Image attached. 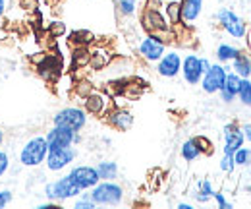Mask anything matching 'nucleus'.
<instances>
[{"instance_id":"nucleus-1","label":"nucleus","mask_w":251,"mask_h":209,"mask_svg":"<svg viewBox=\"0 0 251 209\" xmlns=\"http://www.w3.org/2000/svg\"><path fill=\"white\" fill-rule=\"evenodd\" d=\"M89 196L97 206H120L124 202V188L114 180H99Z\"/></svg>"},{"instance_id":"nucleus-2","label":"nucleus","mask_w":251,"mask_h":209,"mask_svg":"<svg viewBox=\"0 0 251 209\" xmlns=\"http://www.w3.org/2000/svg\"><path fill=\"white\" fill-rule=\"evenodd\" d=\"M47 153H49L47 138L35 136L24 144V148L20 151V163H22V167H39L45 163Z\"/></svg>"},{"instance_id":"nucleus-3","label":"nucleus","mask_w":251,"mask_h":209,"mask_svg":"<svg viewBox=\"0 0 251 209\" xmlns=\"http://www.w3.org/2000/svg\"><path fill=\"white\" fill-rule=\"evenodd\" d=\"M81 194V190L74 184V180L70 179V175L60 177V179L52 180L45 186V196L49 202L52 204H62L66 200H72V198H77Z\"/></svg>"},{"instance_id":"nucleus-4","label":"nucleus","mask_w":251,"mask_h":209,"mask_svg":"<svg viewBox=\"0 0 251 209\" xmlns=\"http://www.w3.org/2000/svg\"><path fill=\"white\" fill-rule=\"evenodd\" d=\"M217 22L220 24V28L226 31L230 37L234 39H244L248 35V24L244 18H240L234 10L230 8H220L219 12L215 14Z\"/></svg>"},{"instance_id":"nucleus-5","label":"nucleus","mask_w":251,"mask_h":209,"mask_svg":"<svg viewBox=\"0 0 251 209\" xmlns=\"http://www.w3.org/2000/svg\"><path fill=\"white\" fill-rule=\"evenodd\" d=\"M52 122L56 126L70 128L74 132H81L87 124V113H85V109H79V107H66L54 115Z\"/></svg>"},{"instance_id":"nucleus-6","label":"nucleus","mask_w":251,"mask_h":209,"mask_svg":"<svg viewBox=\"0 0 251 209\" xmlns=\"http://www.w3.org/2000/svg\"><path fill=\"white\" fill-rule=\"evenodd\" d=\"M226 74H228V68H226L224 64H220V62L211 64V66L205 70V74H203V78H201V82H199L201 90L205 91V93H209V95L219 93L220 88L224 86Z\"/></svg>"},{"instance_id":"nucleus-7","label":"nucleus","mask_w":251,"mask_h":209,"mask_svg":"<svg viewBox=\"0 0 251 209\" xmlns=\"http://www.w3.org/2000/svg\"><path fill=\"white\" fill-rule=\"evenodd\" d=\"M45 138H47L49 149H62V148H70V146L79 142L77 132H74L70 128H64V126H56V124L47 132Z\"/></svg>"},{"instance_id":"nucleus-8","label":"nucleus","mask_w":251,"mask_h":209,"mask_svg":"<svg viewBox=\"0 0 251 209\" xmlns=\"http://www.w3.org/2000/svg\"><path fill=\"white\" fill-rule=\"evenodd\" d=\"M141 26L149 35H160L172 28L170 22L166 20V16L157 8H145L141 12Z\"/></svg>"},{"instance_id":"nucleus-9","label":"nucleus","mask_w":251,"mask_h":209,"mask_svg":"<svg viewBox=\"0 0 251 209\" xmlns=\"http://www.w3.org/2000/svg\"><path fill=\"white\" fill-rule=\"evenodd\" d=\"M37 60V72L47 82H56L62 74V59L58 55H41Z\"/></svg>"},{"instance_id":"nucleus-10","label":"nucleus","mask_w":251,"mask_h":209,"mask_svg":"<svg viewBox=\"0 0 251 209\" xmlns=\"http://www.w3.org/2000/svg\"><path fill=\"white\" fill-rule=\"evenodd\" d=\"M180 74L184 76V82L189 86H199L203 74H205V66H203V59L197 55H186L182 59V70Z\"/></svg>"},{"instance_id":"nucleus-11","label":"nucleus","mask_w":251,"mask_h":209,"mask_svg":"<svg viewBox=\"0 0 251 209\" xmlns=\"http://www.w3.org/2000/svg\"><path fill=\"white\" fill-rule=\"evenodd\" d=\"M75 155H77V151H75L74 146L62 148V149H49L47 159H45L47 169H49L50 173H60V171H64L70 163H74Z\"/></svg>"},{"instance_id":"nucleus-12","label":"nucleus","mask_w":251,"mask_h":209,"mask_svg":"<svg viewBox=\"0 0 251 209\" xmlns=\"http://www.w3.org/2000/svg\"><path fill=\"white\" fill-rule=\"evenodd\" d=\"M137 51H139V57L143 60H147V62H157V60L166 53V43H162L155 35H149V33H147V35L141 39Z\"/></svg>"},{"instance_id":"nucleus-13","label":"nucleus","mask_w":251,"mask_h":209,"mask_svg":"<svg viewBox=\"0 0 251 209\" xmlns=\"http://www.w3.org/2000/svg\"><path fill=\"white\" fill-rule=\"evenodd\" d=\"M70 179L74 180V184H75L81 192L91 190L95 184L100 180L99 179L97 169L91 167V165H77V167H74V169L70 171Z\"/></svg>"},{"instance_id":"nucleus-14","label":"nucleus","mask_w":251,"mask_h":209,"mask_svg":"<svg viewBox=\"0 0 251 209\" xmlns=\"http://www.w3.org/2000/svg\"><path fill=\"white\" fill-rule=\"evenodd\" d=\"M182 70V57L176 51H166L157 60V74L162 78H176Z\"/></svg>"},{"instance_id":"nucleus-15","label":"nucleus","mask_w":251,"mask_h":209,"mask_svg":"<svg viewBox=\"0 0 251 209\" xmlns=\"http://www.w3.org/2000/svg\"><path fill=\"white\" fill-rule=\"evenodd\" d=\"M104 119L106 122L114 128V130H118V132H127L131 126H133V115L124 109V107H116V109H108L106 113H104Z\"/></svg>"},{"instance_id":"nucleus-16","label":"nucleus","mask_w":251,"mask_h":209,"mask_svg":"<svg viewBox=\"0 0 251 209\" xmlns=\"http://www.w3.org/2000/svg\"><path fill=\"white\" fill-rule=\"evenodd\" d=\"M244 142H246V136L242 128L238 126V122H230L224 126V153L226 155H234V151L240 149Z\"/></svg>"},{"instance_id":"nucleus-17","label":"nucleus","mask_w":251,"mask_h":209,"mask_svg":"<svg viewBox=\"0 0 251 209\" xmlns=\"http://www.w3.org/2000/svg\"><path fill=\"white\" fill-rule=\"evenodd\" d=\"M110 107V99L108 95L100 93V91H93L91 95H87L83 99V109L87 115H95V117H104V113Z\"/></svg>"},{"instance_id":"nucleus-18","label":"nucleus","mask_w":251,"mask_h":209,"mask_svg":"<svg viewBox=\"0 0 251 209\" xmlns=\"http://www.w3.org/2000/svg\"><path fill=\"white\" fill-rule=\"evenodd\" d=\"M240 82L242 78L238 74H234L232 70H228L226 74V80H224V86L220 88L219 95L224 103H232L236 97H238V90H240Z\"/></svg>"},{"instance_id":"nucleus-19","label":"nucleus","mask_w":251,"mask_h":209,"mask_svg":"<svg viewBox=\"0 0 251 209\" xmlns=\"http://www.w3.org/2000/svg\"><path fill=\"white\" fill-rule=\"evenodd\" d=\"M203 12V0H182V24L191 26Z\"/></svg>"},{"instance_id":"nucleus-20","label":"nucleus","mask_w":251,"mask_h":209,"mask_svg":"<svg viewBox=\"0 0 251 209\" xmlns=\"http://www.w3.org/2000/svg\"><path fill=\"white\" fill-rule=\"evenodd\" d=\"M112 62V55L106 47H95L91 49V59H89V68L99 72V70H104L108 64Z\"/></svg>"},{"instance_id":"nucleus-21","label":"nucleus","mask_w":251,"mask_h":209,"mask_svg":"<svg viewBox=\"0 0 251 209\" xmlns=\"http://www.w3.org/2000/svg\"><path fill=\"white\" fill-rule=\"evenodd\" d=\"M232 64V72L238 74L240 78H251V57L250 53L240 51L238 57L230 62Z\"/></svg>"},{"instance_id":"nucleus-22","label":"nucleus","mask_w":251,"mask_h":209,"mask_svg":"<svg viewBox=\"0 0 251 209\" xmlns=\"http://www.w3.org/2000/svg\"><path fill=\"white\" fill-rule=\"evenodd\" d=\"M89 59H91L89 47H72V68L74 70L89 68Z\"/></svg>"},{"instance_id":"nucleus-23","label":"nucleus","mask_w":251,"mask_h":209,"mask_svg":"<svg viewBox=\"0 0 251 209\" xmlns=\"http://www.w3.org/2000/svg\"><path fill=\"white\" fill-rule=\"evenodd\" d=\"M164 16L170 22V26L182 24V0H168L164 2Z\"/></svg>"},{"instance_id":"nucleus-24","label":"nucleus","mask_w":251,"mask_h":209,"mask_svg":"<svg viewBox=\"0 0 251 209\" xmlns=\"http://www.w3.org/2000/svg\"><path fill=\"white\" fill-rule=\"evenodd\" d=\"M68 43L72 47H89L91 43H95V35L87 30H75L70 33Z\"/></svg>"},{"instance_id":"nucleus-25","label":"nucleus","mask_w":251,"mask_h":209,"mask_svg":"<svg viewBox=\"0 0 251 209\" xmlns=\"http://www.w3.org/2000/svg\"><path fill=\"white\" fill-rule=\"evenodd\" d=\"M95 169H97L100 180H116L118 173H120V169H118V165L114 161H100Z\"/></svg>"},{"instance_id":"nucleus-26","label":"nucleus","mask_w":251,"mask_h":209,"mask_svg":"<svg viewBox=\"0 0 251 209\" xmlns=\"http://www.w3.org/2000/svg\"><path fill=\"white\" fill-rule=\"evenodd\" d=\"M238 53H240V49L238 47H234V45H228V43H220L219 47H217V60H219L220 64H230L232 60L238 57Z\"/></svg>"},{"instance_id":"nucleus-27","label":"nucleus","mask_w":251,"mask_h":209,"mask_svg":"<svg viewBox=\"0 0 251 209\" xmlns=\"http://www.w3.org/2000/svg\"><path fill=\"white\" fill-rule=\"evenodd\" d=\"M213 194H215V188H213L211 180L209 179L199 180V184H197V192H195V200H197L199 204H207V202L213 200Z\"/></svg>"},{"instance_id":"nucleus-28","label":"nucleus","mask_w":251,"mask_h":209,"mask_svg":"<svg viewBox=\"0 0 251 209\" xmlns=\"http://www.w3.org/2000/svg\"><path fill=\"white\" fill-rule=\"evenodd\" d=\"M180 155H182V159L188 161V163H193V161H197V159L201 157V151L197 148V144L193 142V138H189V140H186V142L182 144Z\"/></svg>"},{"instance_id":"nucleus-29","label":"nucleus","mask_w":251,"mask_h":209,"mask_svg":"<svg viewBox=\"0 0 251 209\" xmlns=\"http://www.w3.org/2000/svg\"><path fill=\"white\" fill-rule=\"evenodd\" d=\"M93 91H95V86L87 78H79V80L74 84V93H75L77 97H81V99H85V97L91 95Z\"/></svg>"},{"instance_id":"nucleus-30","label":"nucleus","mask_w":251,"mask_h":209,"mask_svg":"<svg viewBox=\"0 0 251 209\" xmlns=\"http://www.w3.org/2000/svg\"><path fill=\"white\" fill-rule=\"evenodd\" d=\"M238 99L242 101V105L251 107V80L250 78H242L240 90H238Z\"/></svg>"},{"instance_id":"nucleus-31","label":"nucleus","mask_w":251,"mask_h":209,"mask_svg":"<svg viewBox=\"0 0 251 209\" xmlns=\"http://www.w3.org/2000/svg\"><path fill=\"white\" fill-rule=\"evenodd\" d=\"M234 163L236 167H250L251 165V148H240L234 151Z\"/></svg>"},{"instance_id":"nucleus-32","label":"nucleus","mask_w":251,"mask_h":209,"mask_svg":"<svg viewBox=\"0 0 251 209\" xmlns=\"http://www.w3.org/2000/svg\"><path fill=\"white\" fill-rule=\"evenodd\" d=\"M193 142L197 144V148H199V151H201V155H213L215 146H213V142H211L207 136H195Z\"/></svg>"},{"instance_id":"nucleus-33","label":"nucleus","mask_w":251,"mask_h":209,"mask_svg":"<svg viewBox=\"0 0 251 209\" xmlns=\"http://www.w3.org/2000/svg\"><path fill=\"white\" fill-rule=\"evenodd\" d=\"M66 24L60 22V20H56V22H50L49 24V37L50 39H58V37H64L66 35Z\"/></svg>"},{"instance_id":"nucleus-34","label":"nucleus","mask_w":251,"mask_h":209,"mask_svg":"<svg viewBox=\"0 0 251 209\" xmlns=\"http://www.w3.org/2000/svg\"><path fill=\"white\" fill-rule=\"evenodd\" d=\"M220 171L224 173V175H232L234 171H236V163H234V155H222V159H220Z\"/></svg>"},{"instance_id":"nucleus-35","label":"nucleus","mask_w":251,"mask_h":209,"mask_svg":"<svg viewBox=\"0 0 251 209\" xmlns=\"http://www.w3.org/2000/svg\"><path fill=\"white\" fill-rule=\"evenodd\" d=\"M118 10L122 16H133L137 12L135 0H118Z\"/></svg>"},{"instance_id":"nucleus-36","label":"nucleus","mask_w":251,"mask_h":209,"mask_svg":"<svg viewBox=\"0 0 251 209\" xmlns=\"http://www.w3.org/2000/svg\"><path fill=\"white\" fill-rule=\"evenodd\" d=\"M74 208L75 209H95L97 208V204L91 200L89 194H79L77 200H75V204H74Z\"/></svg>"},{"instance_id":"nucleus-37","label":"nucleus","mask_w":251,"mask_h":209,"mask_svg":"<svg viewBox=\"0 0 251 209\" xmlns=\"http://www.w3.org/2000/svg\"><path fill=\"white\" fill-rule=\"evenodd\" d=\"M213 200L217 202V206H219L220 209H232L234 206H232V202H228L226 200V196L222 194V192H215L213 194Z\"/></svg>"},{"instance_id":"nucleus-38","label":"nucleus","mask_w":251,"mask_h":209,"mask_svg":"<svg viewBox=\"0 0 251 209\" xmlns=\"http://www.w3.org/2000/svg\"><path fill=\"white\" fill-rule=\"evenodd\" d=\"M8 169H10V157L6 151L0 149V177H4L8 173Z\"/></svg>"},{"instance_id":"nucleus-39","label":"nucleus","mask_w":251,"mask_h":209,"mask_svg":"<svg viewBox=\"0 0 251 209\" xmlns=\"http://www.w3.org/2000/svg\"><path fill=\"white\" fill-rule=\"evenodd\" d=\"M20 4H22V8H25V10H29V12H35V10H37V0H20Z\"/></svg>"},{"instance_id":"nucleus-40","label":"nucleus","mask_w":251,"mask_h":209,"mask_svg":"<svg viewBox=\"0 0 251 209\" xmlns=\"http://www.w3.org/2000/svg\"><path fill=\"white\" fill-rule=\"evenodd\" d=\"M242 132H244L246 140L250 142V146H251V124H246V126H242Z\"/></svg>"},{"instance_id":"nucleus-41","label":"nucleus","mask_w":251,"mask_h":209,"mask_svg":"<svg viewBox=\"0 0 251 209\" xmlns=\"http://www.w3.org/2000/svg\"><path fill=\"white\" fill-rule=\"evenodd\" d=\"M4 12H6V0H0V18L4 16Z\"/></svg>"},{"instance_id":"nucleus-42","label":"nucleus","mask_w":251,"mask_h":209,"mask_svg":"<svg viewBox=\"0 0 251 209\" xmlns=\"http://www.w3.org/2000/svg\"><path fill=\"white\" fill-rule=\"evenodd\" d=\"M193 206L191 204H178V209H191Z\"/></svg>"},{"instance_id":"nucleus-43","label":"nucleus","mask_w":251,"mask_h":209,"mask_svg":"<svg viewBox=\"0 0 251 209\" xmlns=\"http://www.w3.org/2000/svg\"><path fill=\"white\" fill-rule=\"evenodd\" d=\"M2 142H4V132L0 130V146H2Z\"/></svg>"},{"instance_id":"nucleus-44","label":"nucleus","mask_w":251,"mask_h":209,"mask_svg":"<svg viewBox=\"0 0 251 209\" xmlns=\"http://www.w3.org/2000/svg\"><path fill=\"white\" fill-rule=\"evenodd\" d=\"M250 41H251V31H250Z\"/></svg>"}]
</instances>
